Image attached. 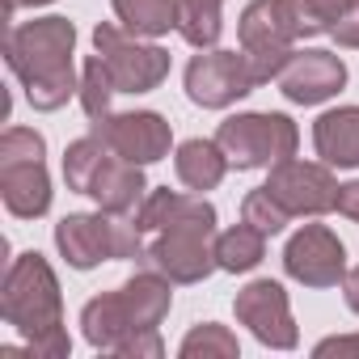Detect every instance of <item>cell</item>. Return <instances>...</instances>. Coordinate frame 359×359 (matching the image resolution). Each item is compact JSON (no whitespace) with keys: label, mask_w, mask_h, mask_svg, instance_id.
<instances>
[{"label":"cell","mask_w":359,"mask_h":359,"mask_svg":"<svg viewBox=\"0 0 359 359\" xmlns=\"http://www.w3.org/2000/svg\"><path fill=\"white\" fill-rule=\"evenodd\" d=\"M118 89H114V81H110V68L102 64V55H89L85 60V68H81V106H85V114H89V123L93 118H102V114H110V97H114Z\"/></svg>","instance_id":"cb8c5ba5"},{"label":"cell","mask_w":359,"mask_h":359,"mask_svg":"<svg viewBox=\"0 0 359 359\" xmlns=\"http://www.w3.org/2000/svg\"><path fill=\"white\" fill-rule=\"evenodd\" d=\"M258 81L250 72L245 51H220L208 47L187 64V97L203 110H229L245 93H254Z\"/></svg>","instance_id":"ba28073f"},{"label":"cell","mask_w":359,"mask_h":359,"mask_svg":"<svg viewBox=\"0 0 359 359\" xmlns=\"http://www.w3.org/2000/svg\"><path fill=\"white\" fill-rule=\"evenodd\" d=\"M338 212L346 220H359V177L346 182V187H338Z\"/></svg>","instance_id":"f546056e"},{"label":"cell","mask_w":359,"mask_h":359,"mask_svg":"<svg viewBox=\"0 0 359 359\" xmlns=\"http://www.w3.org/2000/svg\"><path fill=\"white\" fill-rule=\"evenodd\" d=\"M72 55H76V26L68 18L22 22L5 39V64L22 81L26 102L43 114L68 106V97L81 93Z\"/></svg>","instance_id":"7a4b0ae2"},{"label":"cell","mask_w":359,"mask_h":359,"mask_svg":"<svg viewBox=\"0 0 359 359\" xmlns=\"http://www.w3.org/2000/svg\"><path fill=\"white\" fill-rule=\"evenodd\" d=\"M0 317L30 342L34 359H68L72 338L64 325L60 279L39 250H26L13 258L5 287H0Z\"/></svg>","instance_id":"3957f363"},{"label":"cell","mask_w":359,"mask_h":359,"mask_svg":"<svg viewBox=\"0 0 359 359\" xmlns=\"http://www.w3.org/2000/svg\"><path fill=\"white\" fill-rule=\"evenodd\" d=\"M55 250L72 271H93L102 262H144V237L131 220L110 212H72L55 224Z\"/></svg>","instance_id":"5b68a950"},{"label":"cell","mask_w":359,"mask_h":359,"mask_svg":"<svg viewBox=\"0 0 359 359\" xmlns=\"http://www.w3.org/2000/svg\"><path fill=\"white\" fill-rule=\"evenodd\" d=\"M43 5H51V0H5V13L13 18V13H22V9H43Z\"/></svg>","instance_id":"1f68e13d"},{"label":"cell","mask_w":359,"mask_h":359,"mask_svg":"<svg viewBox=\"0 0 359 359\" xmlns=\"http://www.w3.org/2000/svg\"><path fill=\"white\" fill-rule=\"evenodd\" d=\"M89 131L110 148L118 152L123 161L131 165H152V161H165L169 148H173V127L165 114L156 110H123V114H102L89 123Z\"/></svg>","instance_id":"9c48e42d"},{"label":"cell","mask_w":359,"mask_h":359,"mask_svg":"<svg viewBox=\"0 0 359 359\" xmlns=\"http://www.w3.org/2000/svg\"><path fill=\"white\" fill-rule=\"evenodd\" d=\"M114 18L135 39H161L177 30V0H114Z\"/></svg>","instance_id":"d6986e66"},{"label":"cell","mask_w":359,"mask_h":359,"mask_svg":"<svg viewBox=\"0 0 359 359\" xmlns=\"http://www.w3.org/2000/svg\"><path fill=\"white\" fill-rule=\"evenodd\" d=\"M135 233L144 237V262L173 283H203L216 262V208L203 195L182 191H148L140 212L131 216Z\"/></svg>","instance_id":"6da1fadb"},{"label":"cell","mask_w":359,"mask_h":359,"mask_svg":"<svg viewBox=\"0 0 359 359\" xmlns=\"http://www.w3.org/2000/svg\"><path fill=\"white\" fill-rule=\"evenodd\" d=\"M177 355H182V359H233V355H241V346H237V334L229 325L203 321V325H195L182 338Z\"/></svg>","instance_id":"7402d4cb"},{"label":"cell","mask_w":359,"mask_h":359,"mask_svg":"<svg viewBox=\"0 0 359 359\" xmlns=\"http://www.w3.org/2000/svg\"><path fill=\"white\" fill-rule=\"evenodd\" d=\"M93 51L110 68V81L118 93H152L169 76V51L152 39H135L114 22H102L93 30Z\"/></svg>","instance_id":"52a82bcc"},{"label":"cell","mask_w":359,"mask_h":359,"mask_svg":"<svg viewBox=\"0 0 359 359\" xmlns=\"http://www.w3.org/2000/svg\"><path fill=\"white\" fill-rule=\"evenodd\" d=\"M177 34L195 51H208L224 34V0H177Z\"/></svg>","instance_id":"ffe728a7"},{"label":"cell","mask_w":359,"mask_h":359,"mask_svg":"<svg viewBox=\"0 0 359 359\" xmlns=\"http://www.w3.org/2000/svg\"><path fill=\"white\" fill-rule=\"evenodd\" d=\"M237 309V321L271 351H292L300 342V330H296V317H292V304H287V292L283 283L275 279H254L237 292L233 300Z\"/></svg>","instance_id":"7c38bea8"},{"label":"cell","mask_w":359,"mask_h":359,"mask_svg":"<svg viewBox=\"0 0 359 359\" xmlns=\"http://www.w3.org/2000/svg\"><path fill=\"white\" fill-rule=\"evenodd\" d=\"M266 191L287 208V216H325L338 212V177L325 161H279L271 165Z\"/></svg>","instance_id":"30bf717a"},{"label":"cell","mask_w":359,"mask_h":359,"mask_svg":"<svg viewBox=\"0 0 359 359\" xmlns=\"http://www.w3.org/2000/svg\"><path fill=\"white\" fill-rule=\"evenodd\" d=\"M262 258H266V233H258V229L245 224V220L216 237V262H220V271H229V275H245V271H254Z\"/></svg>","instance_id":"44dd1931"},{"label":"cell","mask_w":359,"mask_h":359,"mask_svg":"<svg viewBox=\"0 0 359 359\" xmlns=\"http://www.w3.org/2000/svg\"><path fill=\"white\" fill-rule=\"evenodd\" d=\"M0 199L9 216L18 220H39L51 208V177L43 156H22V161H0Z\"/></svg>","instance_id":"9a60e30c"},{"label":"cell","mask_w":359,"mask_h":359,"mask_svg":"<svg viewBox=\"0 0 359 359\" xmlns=\"http://www.w3.org/2000/svg\"><path fill=\"white\" fill-rule=\"evenodd\" d=\"M330 39H334L338 47H351V51H359V5H355L351 13H342V18H338V26L330 30Z\"/></svg>","instance_id":"83f0119b"},{"label":"cell","mask_w":359,"mask_h":359,"mask_svg":"<svg viewBox=\"0 0 359 359\" xmlns=\"http://www.w3.org/2000/svg\"><path fill=\"white\" fill-rule=\"evenodd\" d=\"M85 195H89L102 212H110V216H118V220H131V216L140 212V203L148 199L144 165H131V161H123L118 152L106 148V156H102V165L93 169Z\"/></svg>","instance_id":"5bb4252c"},{"label":"cell","mask_w":359,"mask_h":359,"mask_svg":"<svg viewBox=\"0 0 359 359\" xmlns=\"http://www.w3.org/2000/svg\"><path fill=\"white\" fill-rule=\"evenodd\" d=\"M283 271H287V279H296L304 287H338L351 271L346 245L325 224H304L283 245Z\"/></svg>","instance_id":"8fae6325"},{"label":"cell","mask_w":359,"mask_h":359,"mask_svg":"<svg viewBox=\"0 0 359 359\" xmlns=\"http://www.w3.org/2000/svg\"><path fill=\"white\" fill-rule=\"evenodd\" d=\"M173 169H177V182L187 191L208 195V191H216L224 182V173L233 165H229V156H224V148L216 140H187L173 152Z\"/></svg>","instance_id":"ac0fdd59"},{"label":"cell","mask_w":359,"mask_h":359,"mask_svg":"<svg viewBox=\"0 0 359 359\" xmlns=\"http://www.w3.org/2000/svg\"><path fill=\"white\" fill-rule=\"evenodd\" d=\"M241 220L245 224H254L258 233H266V237H275V233H283L287 229V208L266 191V187H258V191H250L245 199H241Z\"/></svg>","instance_id":"d4e9b609"},{"label":"cell","mask_w":359,"mask_h":359,"mask_svg":"<svg viewBox=\"0 0 359 359\" xmlns=\"http://www.w3.org/2000/svg\"><path fill=\"white\" fill-rule=\"evenodd\" d=\"M216 144L224 148L233 169H271L300 148V131L287 114L275 110H250L233 114L216 127Z\"/></svg>","instance_id":"8992f818"},{"label":"cell","mask_w":359,"mask_h":359,"mask_svg":"<svg viewBox=\"0 0 359 359\" xmlns=\"http://www.w3.org/2000/svg\"><path fill=\"white\" fill-rule=\"evenodd\" d=\"M342 85H346V64H342V55H334L325 47H304V51L296 47L287 68L279 72V93L292 106H321Z\"/></svg>","instance_id":"4fadbf2b"},{"label":"cell","mask_w":359,"mask_h":359,"mask_svg":"<svg viewBox=\"0 0 359 359\" xmlns=\"http://www.w3.org/2000/svg\"><path fill=\"white\" fill-rule=\"evenodd\" d=\"M102 156H106V144H102L93 131L81 135V140H72V144L64 148V182H68V191H76V195L89 191V177H93V169L102 165Z\"/></svg>","instance_id":"603a6c76"},{"label":"cell","mask_w":359,"mask_h":359,"mask_svg":"<svg viewBox=\"0 0 359 359\" xmlns=\"http://www.w3.org/2000/svg\"><path fill=\"white\" fill-rule=\"evenodd\" d=\"M313 34H317V26L304 9V0H254V5H245V13L237 22V43L245 51L258 85L279 81L296 43L313 39Z\"/></svg>","instance_id":"277c9868"},{"label":"cell","mask_w":359,"mask_h":359,"mask_svg":"<svg viewBox=\"0 0 359 359\" xmlns=\"http://www.w3.org/2000/svg\"><path fill=\"white\" fill-rule=\"evenodd\" d=\"M342 296H346V309L359 313V266L346 271V279H342Z\"/></svg>","instance_id":"4dcf8cb0"},{"label":"cell","mask_w":359,"mask_h":359,"mask_svg":"<svg viewBox=\"0 0 359 359\" xmlns=\"http://www.w3.org/2000/svg\"><path fill=\"white\" fill-rule=\"evenodd\" d=\"M313 148L330 169H355L359 165V106L325 110L313 123Z\"/></svg>","instance_id":"e0dca14e"},{"label":"cell","mask_w":359,"mask_h":359,"mask_svg":"<svg viewBox=\"0 0 359 359\" xmlns=\"http://www.w3.org/2000/svg\"><path fill=\"white\" fill-rule=\"evenodd\" d=\"M317 355H359V334L325 338V342H317Z\"/></svg>","instance_id":"f1b7e54d"},{"label":"cell","mask_w":359,"mask_h":359,"mask_svg":"<svg viewBox=\"0 0 359 359\" xmlns=\"http://www.w3.org/2000/svg\"><path fill=\"white\" fill-rule=\"evenodd\" d=\"M355 5H359V0H304V9H309V18H313L317 34H330V30L338 26V18H342V13H351Z\"/></svg>","instance_id":"484cf974"},{"label":"cell","mask_w":359,"mask_h":359,"mask_svg":"<svg viewBox=\"0 0 359 359\" xmlns=\"http://www.w3.org/2000/svg\"><path fill=\"white\" fill-rule=\"evenodd\" d=\"M81 330H85V342H89L93 351H110V355H118V346L140 334V330L131 325V313H127L118 287L93 296V300L81 309Z\"/></svg>","instance_id":"2e32d148"},{"label":"cell","mask_w":359,"mask_h":359,"mask_svg":"<svg viewBox=\"0 0 359 359\" xmlns=\"http://www.w3.org/2000/svg\"><path fill=\"white\" fill-rule=\"evenodd\" d=\"M118 355H123V359H161V355H165L161 330H144V334L127 338V342L118 346Z\"/></svg>","instance_id":"4316f807"}]
</instances>
